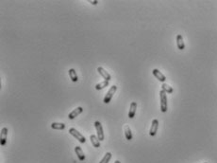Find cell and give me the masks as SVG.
<instances>
[{"instance_id": "obj_1", "label": "cell", "mask_w": 217, "mask_h": 163, "mask_svg": "<svg viewBox=\"0 0 217 163\" xmlns=\"http://www.w3.org/2000/svg\"><path fill=\"white\" fill-rule=\"evenodd\" d=\"M160 111H162V113H165L168 109V105H167L166 93L164 92L163 90L160 91Z\"/></svg>"}, {"instance_id": "obj_2", "label": "cell", "mask_w": 217, "mask_h": 163, "mask_svg": "<svg viewBox=\"0 0 217 163\" xmlns=\"http://www.w3.org/2000/svg\"><path fill=\"white\" fill-rule=\"evenodd\" d=\"M69 133H70L73 137H75L76 138H77V140H78L80 143H85V142H86V138H85V137H84L83 135L80 134L76 128H70V129H69Z\"/></svg>"}, {"instance_id": "obj_3", "label": "cell", "mask_w": 217, "mask_h": 163, "mask_svg": "<svg viewBox=\"0 0 217 163\" xmlns=\"http://www.w3.org/2000/svg\"><path fill=\"white\" fill-rule=\"evenodd\" d=\"M116 90H117V86H116V85H112V86L111 87L110 90H108V93L106 94L105 98H104V101H103L104 103H106V104H108V103L111 101L112 96H113V95L115 94Z\"/></svg>"}, {"instance_id": "obj_4", "label": "cell", "mask_w": 217, "mask_h": 163, "mask_svg": "<svg viewBox=\"0 0 217 163\" xmlns=\"http://www.w3.org/2000/svg\"><path fill=\"white\" fill-rule=\"evenodd\" d=\"M94 126H95V129H96V133H97V138L100 141H103L104 140V132H103V128H102V125H101V122L100 121H95L94 122Z\"/></svg>"}, {"instance_id": "obj_5", "label": "cell", "mask_w": 217, "mask_h": 163, "mask_svg": "<svg viewBox=\"0 0 217 163\" xmlns=\"http://www.w3.org/2000/svg\"><path fill=\"white\" fill-rule=\"evenodd\" d=\"M158 127H159V121L155 119V120L152 121V124H151L150 130H149V135L151 137L156 136L157 131H158Z\"/></svg>"}, {"instance_id": "obj_6", "label": "cell", "mask_w": 217, "mask_h": 163, "mask_svg": "<svg viewBox=\"0 0 217 163\" xmlns=\"http://www.w3.org/2000/svg\"><path fill=\"white\" fill-rule=\"evenodd\" d=\"M82 112H83V108L81 106L77 107V108L74 109L71 113H69V115H68V119H69V120H74L76 117H78V115L81 114Z\"/></svg>"}, {"instance_id": "obj_7", "label": "cell", "mask_w": 217, "mask_h": 163, "mask_svg": "<svg viewBox=\"0 0 217 163\" xmlns=\"http://www.w3.org/2000/svg\"><path fill=\"white\" fill-rule=\"evenodd\" d=\"M97 72L101 75V76L105 79V81H108V82H110L111 80V76L110 75V73H108L107 71L103 68V67H101V66H99V67H97Z\"/></svg>"}, {"instance_id": "obj_8", "label": "cell", "mask_w": 217, "mask_h": 163, "mask_svg": "<svg viewBox=\"0 0 217 163\" xmlns=\"http://www.w3.org/2000/svg\"><path fill=\"white\" fill-rule=\"evenodd\" d=\"M152 73H153V75L154 76L158 79V80L160 81V82H162V83H164L165 82V80H166V77L164 76V75L160 72V71L159 70V69H157V68H155V69H153L152 70Z\"/></svg>"}, {"instance_id": "obj_9", "label": "cell", "mask_w": 217, "mask_h": 163, "mask_svg": "<svg viewBox=\"0 0 217 163\" xmlns=\"http://www.w3.org/2000/svg\"><path fill=\"white\" fill-rule=\"evenodd\" d=\"M136 109H137V103H136L135 102H132L130 103V111H128V118H130V119H133L135 117Z\"/></svg>"}, {"instance_id": "obj_10", "label": "cell", "mask_w": 217, "mask_h": 163, "mask_svg": "<svg viewBox=\"0 0 217 163\" xmlns=\"http://www.w3.org/2000/svg\"><path fill=\"white\" fill-rule=\"evenodd\" d=\"M7 135H8V129L6 127H4L1 130V134H0V140H1L0 143H1L2 146L5 145L7 142Z\"/></svg>"}, {"instance_id": "obj_11", "label": "cell", "mask_w": 217, "mask_h": 163, "mask_svg": "<svg viewBox=\"0 0 217 163\" xmlns=\"http://www.w3.org/2000/svg\"><path fill=\"white\" fill-rule=\"evenodd\" d=\"M176 46H178V49L180 50H183L185 49V44H184L183 37L181 34H178L176 36Z\"/></svg>"}, {"instance_id": "obj_12", "label": "cell", "mask_w": 217, "mask_h": 163, "mask_svg": "<svg viewBox=\"0 0 217 163\" xmlns=\"http://www.w3.org/2000/svg\"><path fill=\"white\" fill-rule=\"evenodd\" d=\"M75 152H76V154H77V156H78V159L80 160V161H84L85 160V155H84V152L82 151V149L80 148L79 146H77V147H75Z\"/></svg>"}, {"instance_id": "obj_13", "label": "cell", "mask_w": 217, "mask_h": 163, "mask_svg": "<svg viewBox=\"0 0 217 163\" xmlns=\"http://www.w3.org/2000/svg\"><path fill=\"white\" fill-rule=\"evenodd\" d=\"M90 140H91L92 144L94 145V147H95V148H99V147H100V140H98L97 136H94V135H91V136H90Z\"/></svg>"}, {"instance_id": "obj_14", "label": "cell", "mask_w": 217, "mask_h": 163, "mask_svg": "<svg viewBox=\"0 0 217 163\" xmlns=\"http://www.w3.org/2000/svg\"><path fill=\"white\" fill-rule=\"evenodd\" d=\"M68 73H69V76H70V79L72 80V82L76 83V82L78 81V75H77V71H76L74 68L69 69Z\"/></svg>"}, {"instance_id": "obj_15", "label": "cell", "mask_w": 217, "mask_h": 163, "mask_svg": "<svg viewBox=\"0 0 217 163\" xmlns=\"http://www.w3.org/2000/svg\"><path fill=\"white\" fill-rule=\"evenodd\" d=\"M51 128L55 130H63L65 128V124H64V123H60V122H52Z\"/></svg>"}, {"instance_id": "obj_16", "label": "cell", "mask_w": 217, "mask_h": 163, "mask_svg": "<svg viewBox=\"0 0 217 163\" xmlns=\"http://www.w3.org/2000/svg\"><path fill=\"white\" fill-rule=\"evenodd\" d=\"M124 131H125V136H126L127 140H132V133H131V130L130 128V126L126 125L124 127Z\"/></svg>"}, {"instance_id": "obj_17", "label": "cell", "mask_w": 217, "mask_h": 163, "mask_svg": "<svg viewBox=\"0 0 217 163\" xmlns=\"http://www.w3.org/2000/svg\"><path fill=\"white\" fill-rule=\"evenodd\" d=\"M108 85V81H104L102 83H96V85H95V89L96 90H101V89H104Z\"/></svg>"}, {"instance_id": "obj_18", "label": "cell", "mask_w": 217, "mask_h": 163, "mask_svg": "<svg viewBox=\"0 0 217 163\" xmlns=\"http://www.w3.org/2000/svg\"><path fill=\"white\" fill-rule=\"evenodd\" d=\"M111 154L110 152H108L105 154V156H104V157L101 159V161H100L99 163H108V161L111 160Z\"/></svg>"}, {"instance_id": "obj_19", "label": "cell", "mask_w": 217, "mask_h": 163, "mask_svg": "<svg viewBox=\"0 0 217 163\" xmlns=\"http://www.w3.org/2000/svg\"><path fill=\"white\" fill-rule=\"evenodd\" d=\"M162 90H163L165 93H169V94L173 92V88L169 85H166V83H163L162 85Z\"/></svg>"}, {"instance_id": "obj_20", "label": "cell", "mask_w": 217, "mask_h": 163, "mask_svg": "<svg viewBox=\"0 0 217 163\" xmlns=\"http://www.w3.org/2000/svg\"><path fill=\"white\" fill-rule=\"evenodd\" d=\"M89 2H90L91 4H93V5H96V4L98 3V1H91V0H90Z\"/></svg>"}, {"instance_id": "obj_21", "label": "cell", "mask_w": 217, "mask_h": 163, "mask_svg": "<svg viewBox=\"0 0 217 163\" xmlns=\"http://www.w3.org/2000/svg\"><path fill=\"white\" fill-rule=\"evenodd\" d=\"M114 163H121V162H120V161H119V160H116V161H115V162H114Z\"/></svg>"}, {"instance_id": "obj_22", "label": "cell", "mask_w": 217, "mask_h": 163, "mask_svg": "<svg viewBox=\"0 0 217 163\" xmlns=\"http://www.w3.org/2000/svg\"><path fill=\"white\" fill-rule=\"evenodd\" d=\"M205 163H208V162H205Z\"/></svg>"}]
</instances>
